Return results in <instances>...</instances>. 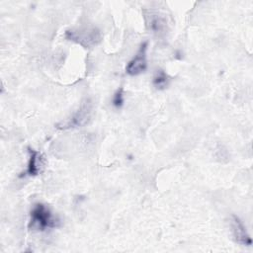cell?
<instances>
[{
  "label": "cell",
  "mask_w": 253,
  "mask_h": 253,
  "mask_svg": "<svg viewBox=\"0 0 253 253\" xmlns=\"http://www.w3.org/2000/svg\"><path fill=\"white\" fill-rule=\"evenodd\" d=\"M59 225V219L55 217L50 210L43 204H35L31 213L29 228L34 231H45Z\"/></svg>",
  "instance_id": "cell-1"
},
{
  "label": "cell",
  "mask_w": 253,
  "mask_h": 253,
  "mask_svg": "<svg viewBox=\"0 0 253 253\" xmlns=\"http://www.w3.org/2000/svg\"><path fill=\"white\" fill-rule=\"evenodd\" d=\"M28 152H29V161H28L26 174L28 176H37L42 170L43 158L39 151L31 147L28 148Z\"/></svg>",
  "instance_id": "cell-6"
},
{
  "label": "cell",
  "mask_w": 253,
  "mask_h": 253,
  "mask_svg": "<svg viewBox=\"0 0 253 253\" xmlns=\"http://www.w3.org/2000/svg\"><path fill=\"white\" fill-rule=\"evenodd\" d=\"M124 103H125V97H124V89L121 87L119 88L114 96H113V99H112V104L115 108L117 109H121L123 106H124Z\"/></svg>",
  "instance_id": "cell-9"
},
{
  "label": "cell",
  "mask_w": 253,
  "mask_h": 253,
  "mask_svg": "<svg viewBox=\"0 0 253 253\" xmlns=\"http://www.w3.org/2000/svg\"><path fill=\"white\" fill-rule=\"evenodd\" d=\"M65 38L85 48H92L102 41L101 32L95 27L70 29L65 32Z\"/></svg>",
  "instance_id": "cell-2"
},
{
  "label": "cell",
  "mask_w": 253,
  "mask_h": 253,
  "mask_svg": "<svg viewBox=\"0 0 253 253\" xmlns=\"http://www.w3.org/2000/svg\"><path fill=\"white\" fill-rule=\"evenodd\" d=\"M93 110V103L90 99H85L80 107L66 120L58 123L55 126L58 129H69L80 127L88 123L91 118Z\"/></svg>",
  "instance_id": "cell-3"
},
{
  "label": "cell",
  "mask_w": 253,
  "mask_h": 253,
  "mask_svg": "<svg viewBox=\"0 0 253 253\" xmlns=\"http://www.w3.org/2000/svg\"><path fill=\"white\" fill-rule=\"evenodd\" d=\"M169 82H170V77L167 75V73L164 70L162 69L156 70L152 79V84L157 90H163L167 88V86L169 85Z\"/></svg>",
  "instance_id": "cell-8"
},
{
  "label": "cell",
  "mask_w": 253,
  "mask_h": 253,
  "mask_svg": "<svg viewBox=\"0 0 253 253\" xmlns=\"http://www.w3.org/2000/svg\"><path fill=\"white\" fill-rule=\"evenodd\" d=\"M148 42H143L136 54L130 59L126 66V72L130 76H136L142 72H144L147 68V57H146V50H147Z\"/></svg>",
  "instance_id": "cell-4"
},
{
  "label": "cell",
  "mask_w": 253,
  "mask_h": 253,
  "mask_svg": "<svg viewBox=\"0 0 253 253\" xmlns=\"http://www.w3.org/2000/svg\"><path fill=\"white\" fill-rule=\"evenodd\" d=\"M145 23L148 30L153 33L160 34L166 30V19L157 12L145 14Z\"/></svg>",
  "instance_id": "cell-7"
},
{
  "label": "cell",
  "mask_w": 253,
  "mask_h": 253,
  "mask_svg": "<svg viewBox=\"0 0 253 253\" xmlns=\"http://www.w3.org/2000/svg\"><path fill=\"white\" fill-rule=\"evenodd\" d=\"M230 225H231L233 237L238 244L244 245V246L252 245V239L246 229V226L243 224V222L237 215L235 214L231 215Z\"/></svg>",
  "instance_id": "cell-5"
}]
</instances>
